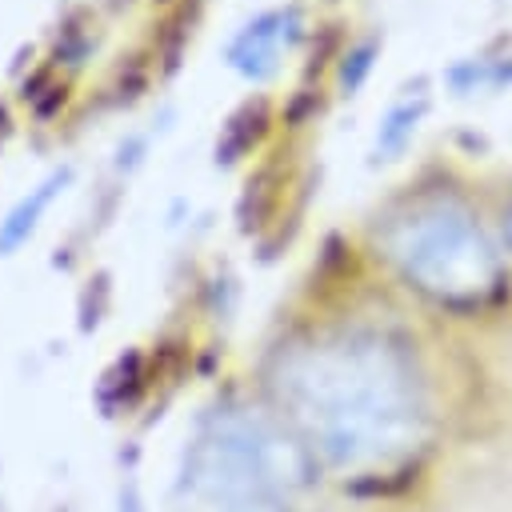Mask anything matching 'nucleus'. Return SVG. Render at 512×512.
<instances>
[{
	"label": "nucleus",
	"mask_w": 512,
	"mask_h": 512,
	"mask_svg": "<svg viewBox=\"0 0 512 512\" xmlns=\"http://www.w3.org/2000/svg\"><path fill=\"white\" fill-rule=\"evenodd\" d=\"M120 512H140V500H136V484H128V488H124V496H120Z\"/></svg>",
	"instance_id": "7"
},
{
	"label": "nucleus",
	"mask_w": 512,
	"mask_h": 512,
	"mask_svg": "<svg viewBox=\"0 0 512 512\" xmlns=\"http://www.w3.org/2000/svg\"><path fill=\"white\" fill-rule=\"evenodd\" d=\"M288 20L292 12H272V16H260L256 24H248L240 32V40L232 44V64L244 72V76H268L276 68V56L280 48L288 44Z\"/></svg>",
	"instance_id": "4"
},
{
	"label": "nucleus",
	"mask_w": 512,
	"mask_h": 512,
	"mask_svg": "<svg viewBox=\"0 0 512 512\" xmlns=\"http://www.w3.org/2000/svg\"><path fill=\"white\" fill-rule=\"evenodd\" d=\"M68 176H72L68 168L52 172L44 184H36V188H32V192H28V196H24V200H20V204H16L8 216H4V224H0V256L16 252V248H20V244L32 236V228H36L40 212H44V208L52 204V196H56V192L68 184Z\"/></svg>",
	"instance_id": "5"
},
{
	"label": "nucleus",
	"mask_w": 512,
	"mask_h": 512,
	"mask_svg": "<svg viewBox=\"0 0 512 512\" xmlns=\"http://www.w3.org/2000/svg\"><path fill=\"white\" fill-rule=\"evenodd\" d=\"M280 420L316 468L356 488H392L432 440V392L408 340L384 328H332L272 364Z\"/></svg>",
	"instance_id": "1"
},
{
	"label": "nucleus",
	"mask_w": 512,
	"mask_h": 512,
	"mask_svg": "<svg viewBox=\"0 0 512 512\" xmlns=\"http://www.w3.org/2000/svg\"><path fill=\"white\" fill-rule=\"evenodd\" d=\"M416 116H420V108H412V104L396 108V112L384 120V128H380V148H384V152L400 148V144H404V136L416 128Z\"/></svg>",
	"instance_id": "6"
},
{
	"label": "nucleus",
	"mask_w": 512,
	"mask_h": 512,
	"mask_svg": "<svg viewBox=\"0 0 512 512\" xmlns=\"http://www.w3.org/2000/svg\"><path fill=\"white\" fill-rule=\"evenodd\" d=\"M504 256H508V264H512V208H508V216H504Z\"/></svg>",
	"instance_id": "8"
},
{
	"label": "nucleus",
	"mask_w": 512,
	"mask_h": 512,
	"mask_svg": "<svg viewBox=\"0 0 512 512\" xmlns=\"http://www.w3.org/2000/svg\"><path fill=\"white\" fill-rule=\"evenodd\" d=\"M316 460L296 432L256 408H220L192 444L184 484L200 512H300Z\"/></svg>",
	"instance_id": "2"
},
{
	"label": "nucleus",
	"mask_w": 512,
	"mask_h": 512,
	"mask_svg": "<svg viewBox=\"0 0 512 512\" xmlns=\"http://www.w3.org/2000/svg\"><path fill=\"white\" fill-rule=\"evenodd\" d=\"M388 264L444 308H484L504 288V244L456 196H420L388 216L380 232Z\"/></svg>",
	"instance_id": "3"
}]
</instances>
